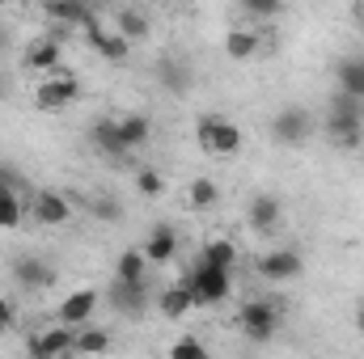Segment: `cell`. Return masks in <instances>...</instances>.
<instances>
[{"label": "cell", "mask_w": 364, "mask_h": 359, "mask_svg": "<svg viewBox=\"0 0 364 359\" xmlns=\"http://www.w3.org/2000/svg\"><path fill=\"white\" fill-rule=\"evenodd\" d=\"M326 140L335 148H360L364 144V106L335 93L326 106Z\"/></svg>", "instance_id": "6da1fadb"}, {"label": "cell", "mask_w": 364, "mask_h": 359, "mask_svg": "<svg viewBox=\"0 0 364 359\" xmlns=\"http://www.w3.org/2000/svg\"><path fill=\"white\" fill-rule=\"evenodd\" d=\"M195 140H199V148L208 153V157H233L237 148H242V127L229 118V114H216V110H203L199 118H195Z\"/></svg>", "instance_id": "7a4b0ae2"}, {"label": "cell", "mask_w": 364, "mask_h": 359, "mask_svg": "<svg viewBox=\"0 0 364 359\" xmlns=\"http://www.w3.org/2000/svg\"><path fill=\"white\" fill-rule=\"evenodd\" d=\"M182 283L191 287L195 304H203V309L225 304V300H229V292H233V275H229V270L208 267V263H195V267H191V275H186Z\"/></svg>", "instance_id": "3957f363"}, {"label": "cell", "mask_w": 364, "mask_h": 359, "mask_svg": "<svg viewBox=\"0 0 364 359\" xmlns=\"http://www.w3.org/2000/svg\"><path fill=\"white\" fill-rule=\"evenodd\" d=\"M237 330H242L250 343H272L275 330H279V309H275V300H246L242 313H237Z\"/></svg>", "instance_id": "277c9868"}, {"label": "cell", "mask_w": 364, "mask_h": 359, "mask_svg": "<svg viewBox=\"0 0 364 359\" xmlns=\"http://www.w3.org/2000/svg\"><path fill=\"white\" fill-rule=\"evenodd\" d=\"M314 136V114L305 106H284L279 114L272 118V140L284 144V148H296Z\"/></svg>", "instance_id": "5b68a950"}, {"label": "cell", "mask_w": 364, "mask_h": 359, "mask_svg": "<svg viewBox=\"0 0 364 359\" xmlns=\"http://www.w3.org/2000/svg\"><path fill=\"white\" fill-rule=\"evenodd\" d=\"M77 97H81V81L68 77V72H55V77H43V81H38L34 106H38V110H68Z\"/></svg>", "instance_id": "8992f818"}, {"label": "cell", "mask_w": 364, "mask_h": 359, "mask_svg": "<svg viewBox=\"0 0 364 359\" xmlns=\"http://www.w3.org/2000/svg\"><path fill=\"white\" fill-rule=\"evenodd\" d=\"M30 216H34V224H43V228H64V224L73 220V199L60 194V190H38V194L30 199Z\"/></svg>", "instance_id": "52a82bcc"}, {"label": "cell", "mask_w": 364, "mask_h": 359, "mask_svg": "<svg viewBox=\"0 0 364 359\" xmlns=\"http://www.w3.org/2000/svg\"><path fill=\"white\" fill-rule=\"evenodd\" d=\"M255 270L267 279V283H292V279H301V270H305V263H301V254L296 250H267L259 263H255Z\"/></svg>", "instance_id": "ba28073f"}, {"label": "cell", "mask_w": 364, "mask_h": 359, "mask_svg": "<svg viewBox=\"0 0 364 359\" xmlns=\"http://www.w3.org/2000/svg\"><path fill=\"white\" fill-rule=\"evenodd\" d=\"M73 334L77 330H68V326H47V330L30 334L26 347H30L34 359H60V355H73Z\"/></svg>", "instance_id": "9c48e42d"}, {"label": "cell", "mask_w": 364, "mask_h": 359, "mask_svg": "<svg viewBox=\"0 0 364 359\" xmlns=\"http://www.w3.org/2000/svg\"><path fill=\"white\" fill-rule=\"evenodd\" d=\"M26 199H21V186H17V178L0 165V228L4 233H13L21 220H26Z\"/></svg>", "instance_id": "30bf717a"}, {"label": "cell", "mask_w": 364, "mask_h": 359, "mask_svg": "<svg viewBox=\"0 0 364 359\" xmlns=\"http://www.w3.org/2000/svg\"><path fill=\"white\" fill-rule=\"evenodd\" d=\"M60 60H64V43H55V38H47V34L30 38V43H26V55H21V64H26L30 72H47V77H55Z\"/></svg>", "instance_id": "8fae6325"}, {"label": "cell", "mask_w": 364, "mask_h": 359, "mask_svg": "<svg viewBox=\"0 0 364 359\" xmlns=\"http://www.w3.org/2000/svg\"><path fill=\"white\" fill-rule=\"evenodd\" d=\"M13 279L26 292H43V287L55 283V267L47 258H38V254H21V258H13Z\"/></svg>", "instance_id": "7c38bea8"}, {"label": "cell", "mask_w": 364, "mask_h": 359, "mask_svg": "<svg viewBox=\"0 0 364 359\" xmlns=\"http://www.w3.org/2000/svg\"><path fill=\"white\" fill-rule=\"evenodd\" d=\"M85 43H90L93 51L106 60V64H123L127 55H132V43L123 38V34H114V30H106V26H85Z\"/></svg>", "instance_id": "4fadbf2b"}, {"label": "cell", "mask_w": 364, "mask_h": 359, "mask_svg": "<svg viewBox=\"0 0 364 359\" xmlns=\"http://www.w3.org/2000/svg\"><path fill=\"white\" fill-rule=\"evenodd\" d=\"M140 254H144L149 267H166V263H174V258H178V233H174L170 224H157V228L149 233V241L140 245Z\"/></svg>", "instance_id": "5bb4252c"}, {"label": "cell", "mask_w": 364, "mask_h": 359, "mask_svg": "<svg viewBox=\"0 0 364 359\" xmlns=\"http://www.w3.org/2000/svg\"><path fill=\"white\" fill-rule=\"evenodd\" d=\"M110 309L123 317H140L149 309V283H114L110 279Z\"/></svg>", "instance_id": "9a60e30c"}, {"label": "cell", "mask_w": 364, "mask_h": 359, "mask_svg": "<svg viewBox=\"0 0 364 359\" xmlns=\"http://www.w3.org/2000/svg\"><path fill=\"white\" fill-rule=\"evenodd\" d=\"M43 21H51L55 30H85V26H93L97 17H93L90 4H43Z\"/></svg>", "instance_id": "2e32d148"}, {"label": "cell", "mask_w": 364, "mask_h": 359, "mask_svg": "<svg viewBox=\"0 0 364 359\" xmlns=\"http://www.w3.org/2000/svg\"><path fill=\"white\" fill-rule=\"evenodd\" d=\"M246 220H250L255 233H275L279 220H284V203H279L275 194H255L250 207H246Z\"/></svg>", "instance_id": "e0dca14e"}, {"label": "cell", "mask_w": 364, "mask_h": 359, "mask_svg": "<svg viewBox=\"0 0 364 359\" xmlns=\"http://www.w3.org/2000/svg\"><path fill=\"white\" fill-rule=\"evenodd\" d=\"M93 309H97V292H93V287L68 292V296H64V304H60V321H64L68 330H81V326L90 321Z\"/></svg>", "instance_id": "ac0fdd59"}, {"label": "cell", "mask_w": 364, "mask_h": 359, "mask_svg": "<svg viewBox=\"0 0 364 359\" xmlns=\"http://www.w3.org/2000/svg\"><path fill=\"white\" fill-rule=\"evenodd\" d=\"M114 131H119V144L132 153V148H144L153 140V118L149 114H119L114 118Z\"/></svg>", "instance_id": "d6986e66"}, {"label": "cell", "mask_w": 364, "mask_h": 359, "mask_svg": "<svg viewBox=\"0 0 364 359\" xmlns=\"http://www.w3.org/2000/svg\"><path fill=\"white\" fill-rule=\"evenodd\" d=\"M335 81H339V93L360 101L364 106V55H352V60H339L335 64Z\"/></svg>", "instance_id": "ffe728a7"}, {"label": "cell", "mask_w": 364, "mask_h": 359, "mask_svg": "<svg viewBox=\"0 0 364 359\" xmlns=\"http://www.w3.org/2000/svg\"><path fill=\"white\" fill-rule=\"evenodd\" d=\"M114 34H123L127 43H140V38L153 34V21H149V13L123 4V9H114Z\"/></svg>", "instance_id": "44dd1931"}, {"label": "cell", "mask_w": 364, "mask_h": 359, "mask_svg": "<svg viewBox=\"0 0 364 359\" xmlns=\"http://www.w3.org/2000/svg\"><path fill=\"white\" fill-rule=\"evenodd\" d=\"M225 55L237 60V64L255 60V55H259V30H255V26H233V30L225 34Z\"/></svg>", "instance_id": "7402d4cb"}, {"label": "cell", "mask_w": 364, "mask_h": 359, "mask_svg": "<svg viewBox=\"0 0 364 359\" xmlns=\"http://www.w3.org/2000/svg\"><path fill=\"white\" fill-rule=\"evenodd\" d=\"M157 81H161L170 93H186V89H191V81H195V72H191V60H178V55L161 60V68H157Z\"/></svg>", "instance_id": "603a6c76"}, {"label": "cell", "mask_w": 364, "mask_h": 359, "mask_svg": "<svg viewBox=\"0 0 364 359\" xmlns=\"http://www.w3.org/2000/svg\"><path fill=\"white\" fill-rule=\"evenodd\" d=\"M157 309H161V317L178 321V317H186V313L195 309V296H191L186 283H174V287H166V292L157 296Z\"/></svg>", "instance_id": "cb8c5ba5"}, {"label": "cell", "mask_w": 364, "mask_h": 359, "mask_svg": "<svg viewBox=\"0 0 364 359\" xmlns=\"http://www.w3.org/2000/svg\"><path fill=\"white\" fill-rule=\"evenodd\" d=\"M114 283H149V263L140 250H123L114 258Z\"/></svg>", "instance_id": "d4e9b609"}, {"label": "cell", "mask_w": 364, "mask_h": 359, "mask_svg": "<svg viewBox=\"0 0 364 359\" xmlns=\"http://www.w3.org/2000/svg\"><path fill=\"white\" fill-rule=\"evenodd\" d=\"M199 263H208V267H216V270H229V275H233V267H237V245H233L229 237H212V241L203 245V254H199Z\"/></svg>", "instance_id": "484cf974"}, {"label": "cell", "mask_w": 364, "mask_h": 359, "mask_svg": "<svg viewBox=\"0 0 364 359\" xmlns=\"http://www.w3.org/2000/svg\"><path fill=\"white\" fill-rule=\"evenodd\" d=\"M186 203H191L195 211H212V207L220 203V186H216V178H195L191 186H186Z\"/></svg>", "instance_id": "4316f807"}, {"label": "cell", "mask_w": 364, "mask_h": 359, "mask_svg": "<svg viewBox=\"0 0 364 359\" xmlns=\"http://www.w3.org/2000/svg\"><path fill=\"white\" fill-rule=\"evenodd\" d=\"M106 347H110V334L97 330V326H81L73 334V355H102Z\"/></svg>", "instance_id": "83f0119b"}, {"label": "cell", "mask_w": 364, "mask_h": 359, "mask_svg": "<svg viewBox=\"0 0 364 359\" xmlns=\"http://www.w3.org/2000/svg\"><path fill=\"white\" fill-rule=\"evenodd\" d=\"M90 140H93V148H102L106 157H123L127 148L119 144V131H114V118H97L90 127Z\"/></svg>", "instance_id": "f1b7e54d"}, {"label": "cell", "mask_w": 364, "mask_h": 359, "mask_svg": "<svg viewBox=\"0 0 364 359\" xmlns=\"http://www.w3.org/2000/svg\"><path fill=\"white\" fill-rule=\"evenodd\" d=\"M136 190H140L144 199H157V194L166 190V178H161V170H153V165H140V170H136Z\"/></svg>", "instance_id": "f546056e"}, {"label": "cell", "mask_w": 364, "mask_h": 359, "mask_svg": "<svg viewBox=\"0 0 364 359\" xmlns=\"http://www.w3.org/2000/svg\"><path fill=\"white\" fill-rule=\"evenodd\" d=\"M170 359H212V355H208V347H203L195 334H182L178 343L170 347Z\"/></svg>", "instance_id": "4dcf8cb0"}, {"label": "cell", "mask_w": 364, "mask_h": 359, "mask_svg": "<svg viewBox=\"0 0 364 359\" xmlns=\"http://www.w3.org/2000/svg\"><path fill=\"white\" fill-rule=\"evenodd\" d=\"M242 13H246V17H259V21H272L284 9H279L275 0H242Z\"/></svg>", "instance_id": "1f68e13d"}, {"label": "cell", "mask_w": 364, "mask_h": 359, "mask_svg": "<svg viewBox=\"0 0 364 359\" xmlns=\"http://www.w3.org/2000/svg\"><path fill=\"white\" fill-rule=\"evenodd\" d=\"M90 211L97 216V220H119V216H123V211H119V203H110V199H93Z\"/></svg>", "instance_id": "d6a6232c"}, {"label": "cell", "mask_w": 364, "mask_h": 359, "mask_svg": "<svg viewBox=\"0 0 364 359\" xmlns=\"http://www.w3.org/2000/svg\"><path fill=\"white\" fill-rule=\"evenodd\" d=\"M17 326V309H13V300L9 296H0V334L4 330H13Z\"/></svg>", "instance_id": "836d02e7"}, {"label": "cell", "mask_w": 364, "mask_h": 359, "mask_svg": "<svg viewBox=\"0 0 364 359\" xmlns=\"http://www.w3.org/2000/svg\"><path fill=\"white\" fill-rule=\"evenodd\" d=\"M4 47H9V26L0 21V51H4Z\"/></svg>", "instance_id": "e575fe53"}, {"label": "cell", "mask_w": 364, "mask_h": 359, "mask_svg": "<svg viewBox=\"0 0 364 359\" xmlns=\"http://www.w3.org/2000/svg\"><path fill=\"white\" fill-rule=\"evenodd\" d=\"M356 330L364 334V300H360V309H356Z\"/></svg>", "instance_id": "d590c367"}, {"label": "cell", "mask_w": 364, "mask_h": 359, "mask_svg": "<svg viewBox=\"0 0 364 359\" xmlns=\"http://www.w3.org/2000/svg\"><path fill=\"white\" fill-rule=\"evenodd\" d=\"M356 17H360V21H364V0H360V4H356Z\"/></svg>", "instance_id": "8d00e7d4"}, {"label": "cell", "mask_w": 364, "mask_h": 359, "mask_svg": "<svg viewBox=\"0 0 364 359\" xmlns=\"http://www.w3.org/2000/svg\"><path fill=\"white\" fill-rule=\"evenodd\" d=\"M0 93H4V81H0Z\"/></svg>", "instance_id": "74e56055"}]
</instances>
